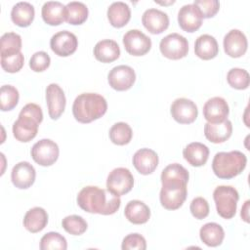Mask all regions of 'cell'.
<instances>
[{
	"mask_svg": "<svg viewBox=\"0 0 250 250\" xmlns=\"http://www.w3.org/2000/svg\"><path fill=\"white\" fill-rule=\"evenodd\" d=\"M77 204L88 213L112 215L119 209L121 200L118 195L108 189L100 188L96 186H87L78 192Z\"/></svg>",
	"mask_w": 250,
	"mask_h": 250,
	"instance_id": "1",
	"label": "cell"
},
{
	"mask_svg": "<svg viewBox=\"0 0 250 250\" xmlns=\"http://www.w3.org/2000/svg\"><path fill=\"white\" fill-rule=\"evenodd\" d=\"M107 109L105 99L97 93H83L77 96L72 104L74 118L80 123H90L101 118Z\"/></svg>",
	"mask_w": 250,
	"mask_h": 250,
	"instance_id": "2",
	"label": "cell"
},
{
	"mask_svg": "<svg viewBox=\"0 0 250 250\" xmlns=\"http://www.w3.org/2000/svg\"><path fill=\"white\" fill-rule=\"evenodd\" d=\"M43 120L41 107L33 103L25 104L19 118L13 124V135L16 140L21 143H27L34 139L38 132V126Z\"/></svg>",
	"mask_w": 250,
	"mask_h": 250,
	"instance_id": "3",
	"label": "cell"
},
{
	"mask_svg": "<svg viewBox=\"0 0 250 250\" xmlns=\"http://www.w3.org/2000/svg\"><path fill=\"white\" fill-rule=\"evenodd\" d=\"M247 157L239 150L221 151L215 154L212 161L214 174L220 179H231L239 175L246 167Z\"/></svg>",
	"mask_w": 250,
	"mask_h": 250,
	"instance_id": "4",
	"label": "cell"
},
{
	"mask_svg": "<svg viewBox=\"0 0 250 250\" xmlns=\"http://www.w3.org/2000/svg\"><path fill=\"white\" fill-rule=\"evenodd\" d=\"M213 198L218 214L224 219L234 217L237 208L239 194L231 186H219L213 191Z\"/></svg>",
	"mask_w": 250,
	"mask_h": 250,
	"instance_id": "5",
	"label": "cell"
},
{
	"mask_svg": "<svg viewBox=\"0 0 250 250\" xmlns=\"http://www.w3.org/2000/svg\"><path fill=\"white\" fill-rule=\"evenodd\" d=\"M187 183L166 182L162 183L159 194L161 205L167 210L179 209L187 199Z\"/></svg>",
	"mask_w": 250,
	"mask_h": 250,
	"instance_id": "6",
	"label": "cell"
},
{
	"mask_svg": "<svg viewBox=\"0 0 250 250\" xmlns=\"http://www.w3.org/2000/svg\"><path fill=\"white\" fill-rule=\"evenodd\" d=\"M161 54L170 60L185 58L188 52V42L179 33H170L161 39L159 43Z\"/></svg>",
	"mask_w": 250,
	"mask_h": 250,
	"instance_id": "7",
	"label": "cell"
},
{
	"mask_svg": "<svg viewBox=\"0 0 250 250\" xmlns=\"http://www.w3.org/2000/svg\"><path fill=\"white\" fill-rule=\"evenodd\" d=\"M134 186V177L129 169L118 167L113 169L107 176L106 188L115 195L128 193Z\"/></svg>",
	"mask_w": 250,
	"mask_h": 250,
	"instance_id": "8",
	"label": "cell"
},
{
	"mask_svg": "<svg viewBox=\"0 0 250 250\" xmlns=\"http://www.w3.org/2000/svg\"><path fill=\"white\" fill-rule=\"evenodd\" d=\"M32 159L41 166H51L59 157L58 145L50 139H42L35 143L31 148Z\"/></svg>",
	"mask_w": 250,
	"mask_h": 250,
	"instance_id": "9",
	"label": "cell"
},
{
	"mask_svg": "<svg viewBox=\"0 0 250 250\" xmlns=\"http://www.w3.org/2000/svg\"><path fill=\"white\" fill-rule=\"evenodd\" d=\"M123 45L132 56H144L151 48V40L139 29H130L123 36Z\"/></svg>",
	"mask_w": 250,
	"mask_h": 250,
	"instance_id": "10",
	"label": "cell"
},
{
	"mask_svg": "<svg viewBox=\"0 0 250 250\" xmlns=\"http://www.w3.org/2000/svg\"><path fill=\"white\" fill-rule=\"evenodd\" d=\"M107 80L112 89L116 91H126L134 85L136 73L131 66L121 64L114 66L109 70Z\"/></svg>",
	"mask_w": 250,
	"mask_h": 250,
	"instance_id": "11",
	"label": "cell"
},
{
	"mask_svg": "<svg viewBox=\"0 0 250 250\" xmlns=\"http://www.w3.org/2000/svg\"><path fill=\"white\" fill-rule=\"evenodd\" d=\"M170 112L174 120L181 124L192 123L198 115L196 104L187 98L176 99L171 104Z\"/></svg>",
	"mask_w": 250,
	"mask_h": 250,
	"instance_id": "12",
	"label": "cell"
},
{
	"mask_svg": "<svg viewBox=\"0 0 250 250\" xmlns=\"http://www.w3.org/2000/svg\"><path fill=\"white\" fill-rule=\"evenodd\" d=\"M78 46V40L75 34L67 30H62L55 33L50 40L52 51L60 57L72 55Z\"/></svg>",
	"mask_w": 250,
	"mask_h": 250,
	"instance_id": "13",
	"label": "cell"
},
{
	"mask_svg": "<svg viewBox=\"0 0 250 250\" xmlns=\"http://www.w3.org/2000/svg\"><path fill=\"white\" fill-rule=\"evenodd\" d=\"M46 101L49 116L56 120L64 111L66 99L63 90L56 83H51L46 88Z\"/></svg>",
	"mask_w": 250,
	"mask_h": 250,
	"instance_id": "14",
	"label": "cell"
},
{
	"mask_svg": "<svg viewBox=\"0 0 250 250\" xmlns=\"http://www.w3.org/2000/svg\"><path fill=\"white\" fill-rule=\"evenodd\" d=\"M225 53L231 58L242 57L248 47V42L245 34L239 29L229 30L224 37L223 41Z\"/></svg>",
	"mask_w": 250,
	"mask_h": 250,
	"instance_id": "15",
	"label": "cell"
},
{
	"mask_svg": "<svg viewBox=\"0 0 250 250\" xmlns=\"http://www.w3.org/2000/svg\"><path fill=\"white\" fill-rule=\"evenodd\" d=\"M229 112V104L227 101L221 97H213L203 105V116L209 123H221L225 121Z\"/></svg>",
	"mask_w": 250,
	"mask_h": 250,
	"instance_id": "16",
	"label": "cell"
},
{
	"mask_svg": "<svg viewBox=\"0 0 250 250\" xmlns=\"http://www.w3.org/2000/svg\"><path fill=\"white\" fill-rule=\"evenodd\" d=\"M202 15L194 4L184 5L178 13L180 27L187 32H194L202 24Z\"/></svg>",
	"mask_w": 250,
	"mask_h": 250,
	"instance_id": "17",
	"label": "cell"
},
{
	"mask_svg": "<svg viewBox=\"0 0 250 250\" xmlns=\"http://www.w3.org/2000/svg\"><path fill=\"white\" fill-rule=\"evenodd\" d=\"M36 171L34 167L27 161H21L16 164L11 172V180L13 185L21 189L28 188L35 181Z\"/></svg>",
	"mask_w": 250,
	"mask_h": 250,
	"instance_id": "18",
	"label": "cell"
},
{
	"mask_svg": "<svg viewBox=\"0 0 250 250\" xmlns=\"http://www.w3.org/2000/svg\"><path fill=\"white\" fill-rule=\"evenodd\" d=\"M144 26L152 34H160L169 26V17L158 9H147L142 16Z\"/></svg>",
	"mask_w": 250,
	"mask_h": 250,
	"instance_id": "19",
	"label": "cell"
},
{
	"mask_svg": "<svg viewBox=\"0 0 250 250\" xmlns=\"http://www.w3.org/2000/svg\"><path fill=\"white\" fill-rule=\"evenodd\" d=\"M133 165L142 175L151 174L158 165V155L150 148H141L133 155Z\"/></svg>",
	"mask_w": 250,
	"mask_h": 250,
	"instance_id": "20",
	"label": "cell"
},
{
	"mask_svg": "<svg viewBox=\"0 0 250 250\" xmlns=\"http://www.w3.org/2000/svg\"><path fill=\"white\" fill-rule=\"evenodd\" d=\"M232 133V124L229 119L221 123H205L204 135L208 141L214 144H221L229 139Z\"/></svg>",
	"mask_w": 250,
	"mask_h": 250,
	"instance_id": "21",
	"label": "cell"
},
{
	"mask_svg": "<svg viewBox=\"0 0 250 250\" xmlns=\"http://www.w3.org/2000/svg\"><path fill=\"white\" fill-rule=\"evenodd\" d=\"M183 156L191 166L200 167L208 160L209 148L202 143L193 142L184 148Z\"/></svg>",
	"mask_w": 250,
	"mask_h": 250,
	"instance_id": "22",
	"label": "cell"
},
{
	"mask_svg": "<svg viewBox=\"0 0 250 250\" xmlns=\"http://www.w3.org/2000/svg\"><path fill=\"white\" fill-rule=\"evenodd\" d=\"M194 53L201 60L214 59L219 53L218 42L210 34H202L197 37L194 43Z\"/></svg>",
	"mask_w": 250,
	"mask_h": 250,
	"instance_id": "23",
	"label": "cell"
},
{
	"mask_svg": "<svg viewBox=\"0 0 250 250\" xmlns=\"http://www.w3.org/2000/svg\"><path fill=\"white\" fill-rule=\"evenodd\" d=\"M126 219L135 225L146 224L150 218V210L148 206L141 200H131L124 209Z\"/></svg>",
	"mask_w": 250,
	"mask_h": 250,
	"instance_id": "24",
	"label": "cell"
},
{
	"mask_svg": "<svg viewBox=\"0 0 250 250\" xmlns=\"http://www.w3.org/2000/svg\"><path fill=\"white\" fill-rule=\"evenodd\" d=\"M43 21L49 25H59L65 21V6L59 1L45 2L41 9Z\"/></svg>",
	"mask_w": 250,
	"mask_h": 250,
	"instance_id": "25",
	"label": "cell"
},
{
	"mask_svg": "<svg viewBox=\"0 0 250 250\" xmlns=\"http://www.w3.org/2000/svg\"><path fill=\"white\" fill-rule=\"evenodd\" d=\"M48 224V214L42 207L29 209L23 217V227L30 232L36 233L45 229Z\"/></svg>",
	"mask_w": 250,
	"mask_h": 250,
	"instance_id": "26",
	"label": "cell"
},
{
	"mask_svg": "<svg viewBox=\"0 0 250 250\" xmlns=\"http://www.w3.org/2000/svg\"><path fill=\"white\" fill-rule=\"evenodd\" d=\"M94 56L102 62H112L119 58L120 48L114 40L104 39L95 45Z\"/></svg>",
	"mask_w": 250,
	"mask_h": 250,
	"instance_id": "27",
	"label": "cell"
},
{
	"mask_svg": "<svg viewBox=\"0 0 250 250\" xmlns=\"http://www.w3.org/2000/svg\"><path fill=\"white\" fill-rule=\"evenodd\" d=\"M107 19L112 26L123 27L131 19V10L124 2H113L107 9Z\"/></svg>",
	"mask_w": 250,
	"mask_h": 250,
	"instance_id": "28",
	"label": "cell"
},
{
	"mask_svg": "<svg viewBox=\"0 0 250 250\" xmlns=\"http://www.w3.org/2000/svg\"><path fill=\"white\" fill-rule=\"evenodd\" d=\"M35 15L34 7L28 2H19L11 11L12 21L21 27H26L33 21Z\"/></svg>",
	"mask_w": 250,
	"mask_h": 250,
	"instance_id": "29",
	"label": "cell"
},
{
	"mask_svg": "<svg viewBox=\"0 0 250 250\" xmlns=\"http://www.w3.org/2000/svg\"><path fill=\"white\" fill-rule=\"evenodd\" d=\"M201 241L209 247H217L225 238L224 229L217 223H207L199 230Z\"/></svg>",
	"mask_w": 250,
	"mask_h": 250,
	"instance_id": "30",
	"label": "cell"
},
{
	"mask_svg": "<svg viewBox=\"0 0 250 250\" xmlns=\"http://www.w3.org/2000/svg\"><path fill=\"white\" fill-rule=\"evenodd\" d=\"M87 6L78 1H72L65 5V21L72 25L82 24L88 18Z\"/></svg>",
	"mask_w": 250,
	"mask_h": 250,
	"instance_id": "31",
	"label": "cell"
},
{
	"mask_svg": "<svg viewBox=\"0 0 250 250\" xmlns=\"http://www.w3.org/2000/svg\"><path fill=\"white\" fill-rule=\"evenodd\" d=\"M0 55L8 57L19 54L21 49V37L16 32H7L1 36Z\"/></svg>",
	"mask_w": 250,
	"mask_h": 250,
	"instance_id": "32",
	"label": "cell"
},
{
	"mask_svg": "<svg viewBox=\"0 0 250 250\" xmlns=\"http://www.w3.org/2000/svg\"><path fill=\"white\" fill-rule=\"evenodd\" d=\"M109 139L117 146H124L130 143L133 137L131 127L125 122H117L109 129Z\"/></svg>",
	"mask_w": 250,
	"mask_h": 250,
	"instance_id": "33",
	"label": "cell"
},
{
	"mask_svg": "<svg viewBox=\"0 0 250 250\" xmlns=\"http://www.w3.org/2000/svg\"><path fill=\"white\" fill-rule=\"evenodd\" d=\"M188 171L179 163H172L166 166L161 173V183L166 182H188Z\"/></svg>",
	"mask_w": 250,
	"mask_h": 250,
	"instance_id": "34",
	"label": "cell"
},
{
	"mask_svg": "<svg viewBox=\"0 0 250 250\" xmlns=\"http://www.w3.org/2000/svg\"><path fill=\"white\" fill-rule=\"evenodd\" d=\"M66 248L67 242L65 237L59 232H47L40 239L41 250H65Z\"/></svg>",
	"mask_w": 250,
	"mask_h": 250,
	"instance_id": "35",
	"label": "cell"
},
{
	"mask_svg": "<svg viewBox=\"0 0 250 250\" xmlns=\"http://www.w3.org/2000/svg\"><path fill=\"white\" fill-rule=\"evenodd\" d=\"M20 94L16 87L12 85H3L0 90L1 110H12L19 103Z\"/></svg>",
	"mask_w": 250,
	"mask_h": 250,
	"instance_id": "36",
	"label": "cell"
},
{
	"mask_svg": "<svg viewBox=\"0 0 250 250\" xmlns=\"http://www.w3.org/2000/svg\"><path fill=\"white\" fill-rule=\"evenodd\" d=\"M227 81L230 87L237 90L247 89L250 82L249 73L247 70L234 67L229 70L227 74Z\"/></svg>",
	"mask_w": 250,
	"mask_h": 250,
	"instance_id": "37",
	"label": "cell"
},
{
	"mask_svg": "<svg viewBox=\"0 0 250 250\" xmlns=\"http://www.w3.org/2000/svg\"><path fill=\"white\" fill-rule=\"evenodd\" d=\"M62 226L66 232L72 235H81L88 228L87 222L78 215H69L64 217L62 221Z\"/></svg>",
	"mask_w": 250,
	"mask_h": 250,
	"instance_id": "38",
	"label": "cell"
},
{
	"mask_svg": "<svg viewBox=\"0 0 250 250\" xmlns=\"http://www.w3.org/2000/svg\"><path fill=\"white\" fill-rule=\"evenodd\" d=\"M24 63V58L21 52L19 54L8 56V57H1V66L2 68L9 73H15L21 69Z\"/></svg>",
	"mask_w": 250,
	"mask_h": 250,
	"instance_id": "39",
	"label": "cell"
},
{
	"mask_svg": "<svg viewBox=\"0 0 250 250\" xmlns=\"http://www.w3.org/2000/svg\"><path fill=\"white\" fill-rule=\"evenodd\" d=\"M50 62V56L44 51H39L31 56L29 60V67L35 72H42L49 67Z\"/></svg>",
	"mask_w": 250,
	"mask_h": 250,
	"instance_id": "40",
	"label": "cell"
},
{
	"mask_svg": "<svg viewBox=\"0 0 250 250\" xmlns=\"http://www.w3.org/2000/svg\"><path fill=\"white\" fill-rule=\"evenodd\" d=\"M121 248L122 250H145L146 249V241L139 233H130L123 238Z\"/></svg>",
	"mask_w": 250,
	"mask_h": 250,
	"instance_id": "41",
	"label": "cell"
},
{
	"mask_svg": "<svg viewBox=\"0 0 250 250\" xmlns=\"http://www.w3.org/2000/svg\"><path fill=\"white\" fill-rule=\"evenodd\" d=\"M189 210L192 216L197 220H202L209 215V204L207 200L201 196L195 197L190 202Z\"/></svg>",
	"mask_w": 250,
	"mask_h": 250,
	"instance_id": "42",
	"label": "cell"
},
{
	"mask_svg": "<svg viewBox=\"0 0 250 250\" xmlns=\"http://www.w3.org/2000/svg\"><path fill=\"white\" fill-rule=\"evenodd\" d=\"M193 4L198 8L203 19L214 17L220 9L218 0H195Z\"/></svg>",
	"mask_w": 250,
	"mask_h": 250,
	"instance_id": "43",
	"label": "cell"
},
{
	"mask_svg": "<svg viewBox=\"0 0 250 250\" xmlns=\"http://www.w3.org/2000/svg\"><path fill=\"white\" fill-rule=\"evenodd\" d=\"M249 203L250 201L249 200H246L244 205L242 206L241 208V213H240V216L242 218V220L246 223H249V216H248V210H249Z\"/></svg>",
	"mask_w": 250,
	"mask_h": 250,
	"instance_id": "44",
	"label": "cell"
}]
</instances>
